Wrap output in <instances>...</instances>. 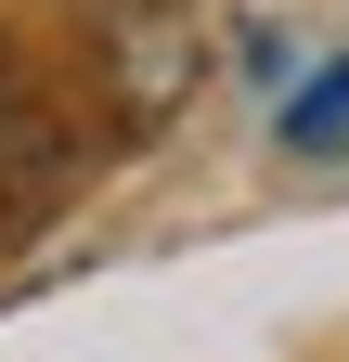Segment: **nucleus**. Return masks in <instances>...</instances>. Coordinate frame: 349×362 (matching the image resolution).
Here are the masks:
<instances>
[{"label": "nucleus", "instance_id": "1", "mask_svg": "<svg viewBox=\"0 0 349 362\" xmlns=\"http://www.w3.org/2000/svg\"><path fill=\"white\" fill-rule=\"evenodd\" d=\"M285 143H297V156H349V52L311 65V90L285 104Z\"/></svg>", "mask_w": 349, "mask_h": 362}]
</instances>
